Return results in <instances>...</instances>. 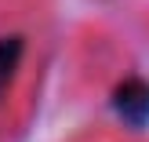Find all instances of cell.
Returning <instances> with one entry per match:
<instances>
[{
  "mask_svg": "<svg viewBox=\"0 0 149 142\" xmlns=\"http://www.w3.org/2000/svg\"><path fill=\"white\" fill-rule=\"evenodd\" d=\"M40 77V33L18 22L0 26V135L26 120Z\"/></svg>",
  "mask_w": 149,
  "mask_h": 142,
  "instance_id": "1",
  "label": "cell"
}]
</instances>
